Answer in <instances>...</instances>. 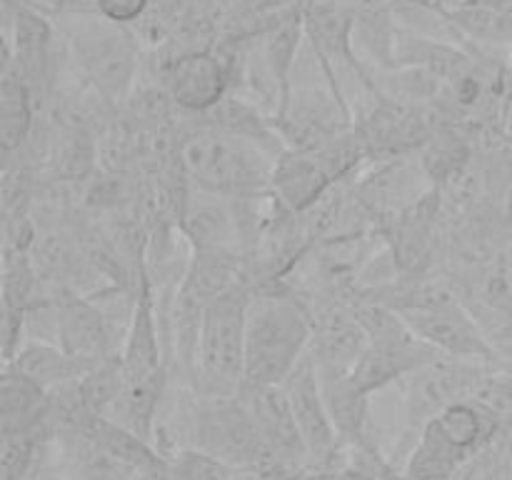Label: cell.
Masks as SVG:
<instances>
[{
  "label": "cell",
  "instance_id": "obj_8",
  "mask_svg": "<svg viewBox=\"0 0 512 480\" xmlns=\"http://www.w3.org/2000/svg\"><path fill=\"white\" fill-rule=\"evenodd\" d=\"M238 400L275 458L283 463L288 473L300 478L305 473L303 465H308V453H305L303 435L295 423L283 385L243 383V388L238 390Z\"/></svg>",
  "mask_w": 512,
  "mask_h": 480
},
{
  "label": "cell",
  "instance_id": "obj_18",
  "mask_svg": "<svg viewBox=\"0 0 512 480\" xmlns=\"http://www.w3.org/2000/svg\"><path fill=\"white\" fill-rule=\"evenodd\" d=\"M168 480H238V468L200 448H183L170 460Z\"/></svg>",
  "mask_w": 512,
  "mask_h": 480
},
{
  "label": "cell",
  "instance_id": "obj_6",
  "mask_svg": "<svg viewBox=\"0 0 512 480\" xmlns=\"http://www.w3.org/2000/svg\"><path fill=\"white\" fill-rule=\"evenodd\" d=\"M408 328L423 343L438 350L443 358L463 360V363L490 365L498 363V350L485 335L480 320H475L463 305L450 298H433L428 303L410 305L398 310Z\"/></svg>",
  "mask_w": 512,
  "mask_h": 480
},
{
  "label": "cell",
  "instance_id": "obj_9",
  "mask_svg": "<svg viewBox=\"0 0 512 480\" xmlns=\"http://www.w3.org/2000/svg\"><path fill=\"white\" fill-rule=\"evenodd\" d=\"M168 88L175 103L188 113H210L228 98V65L210 50L185 53L170 70Z\"/></svg>",
  "mask_w": 512,
  "mask_h": 480
},
{
  "label": "cell",
  "instance_id": "obj_3",
  "mask_svg": "<svg viewBox=\"0 0 512 480\" xmlns=\"http://www.w3.org/2000/svg\"><path fill=\"white\" fill-rule=\"evenodd\" d=\"M500 428V415L473 398L440 410L420 428L405 458V480H450L480 453Z\"/></svg>",
  "mask_w": 512,
  "mask_h": 480
},
{
  "label": "cell",
  "instance_id": "obj_23",
  "mask_svg": "<svg viewBox=\"0 0 512 480\" xmlns=\"http://www.w3.org/2000/svg\"><path fill=\"white\" fill-rule=\"evenodd\" d=\"M238 480H288V478H278V475L258 473V470H238Z\"/></svg>",
  "mask_w": 512,
  "mask_h": 480
},
{
  "label": "cell",
  "instance_id": "obj_22",
  "mask_svg": "<svg viewBox=\"0 0 512 480\" xmlns=\"http://www.w3.org/2000/svg\"><path fill=\"white\" fill-rule=\"evenodd\" d=\"M458 3L473 5V8H493V10L512 8V0H458Z\"/></svg>",
  "mask_w": 512,
  "mask_h": 480
},
{
  "label": "cell",
  "instance_id": "obj_13",
  "mask_svg": "<svg viewBox=\"0 0 512 480\" xmlns=\"http://www.w3.org/2000/svg\"><path fill=\"white\" fill-rule=\"evenodd\" d=\"M50 418V393L5 365L0 380V433H33L43 430Z\"/></svg>",
  "mask_w": 512,
  "mask_h": 480
},
{
  "label": "cell",
  "instance_id": "obj_19",
  "mask_svg": "<svg viewBox=\"0 0 512 480\" xmlns=\"http://www.w3.org/2000/svg\"><path fill=\"white\" fill-rule=\"evenodd\" d=\"M353 460H345L343 465L333 463L325 468H308L298 480H378L383 478V460L378 455L360 453L353 450Z\"/></svg>",
  "mask_w": 512,
  "mask_h": 480
},
{
  "label": "cell",
  "instance_id": "obj_15",
  "mask_svg": "<svg viewBox=\"0 0 512 480\" xmlns=\"http://www.w3.org/2000/svg\"><path fill=\"white\" fill-rule=\"evenodd\" d=\"M33 130V88L5 50L3 83H0V145L5 153L23 148Z\"/></svg>",
  "mask_w": 512,
  "mask_h": 480
},
{
  "label": "cell",
  "instance_id": "obj_21",
  "mask_svg": "<svg viewBox=\"0 0 512 480\" xmlns=\"http://www.w3.org/2000/svg\"><path fill=\"white\" fill-rule=\"evenodd\" d=\"M95 13L105 20H113L118 25H128L138 20L148 10L150 0H93Z\"/></svg>",
  "mask_w": 512,
  "mask_h": 480
},
{
  "label": "cell",
  "instance_id": "obj_24",
  "mask_svg": "<svg viewBox=\"0 0 512 480\" xmlns=\"http://www.w3.org/2000/svg\"><path fill=\"white\" fill-rule=\"evenodd\" d=\"M510 73H512V43H510Z\"/></svg>",
  "mask_w": 512,
  "mask_h": 480
},
{
  "label": "cell",
  "instance_id": "obj_25",
  "mask_svg": "<svg viewBox=\"0 0 512 480\" xmlns=\"http://www.w3.org/2000/svg\"><path fill=\"white\" fill-rule=\"evenodd\" d=\"M508 260H510V268H512V250H510V255H508Z\"/></svg>",
  "mask_w": 512,
  "mask_h": 480
},
{
  "label": "cell",
  "instance_id": "obj_16",
  "mask_svg": "<svg viewBox=\"0 0 512 480\" xmlns=\"http://www.w3.org/2000/svg\"><path fill=\"white\" fill-rule=\"evenodd\" d=\"M310 348H313L318 363L335 365V368H353L368 348V333L360 325L358 313H340L325 320L320 330H315Z\"/></svg>",
  "mask_w": 512,
  "mask_h": 480
},
{
  "label": "cell",
  "instance_id": "obj_17",
  "mask_svg": "<svg viewBox=\"0 0 512 480\" xmlns=\"http://www.w3.org/2000/svg\"><path fill=\"white\" fill-rule=\"evenodd\" d=\"M445 15L468 38L483 40V43H512V8L493 10L458 3Z\"/></svg>",
  "mask_w": 512,
  "mask_h": 480
},
{
  "label": "cell",
  "instance_id": "obj_7",
  "mask_svg": "<svg viewBox=\"0 0 512 480\" xmlns=\"http://www.w3.org/2000/svg\"><path fill=\"white\" fill-rule=\"evenodd\" d=\"M280 385L288 395L295 423H298L300 435H303L308 468H325V465L338 463L343 440H340L338 430H335L333 420L328 415V408H325L323 388H320V368L313 348L298 360V365L290 370V375Z\"/></svg>",
  "mask_w": 512,
  "mask_h": 480
},
{
  "label": "cell",
  "instance_id": "obj_4",
  "mask_svg": "<svg viewBox=\"0 0 512 480\" xmlns=\"http://www.w3.org/2000/svg\"><path fill=\"white\" fill-rule=\"evenodd\" d=\"M250 295L240 285L208 303L193 353L195 388L205 398L238 395L245 383V325Z\"/></svg>",
  "mask_w": 512,
  "mask_h": 480
},
{
  "label": "cell",
  "instance_id": "obj_5",
  "mask_svg": "<svg viewBox=\"0 0 512 480\" xmlns=\"http://www.w3.org/2000/svg\"><path fill=\"white\" fill-rule=\"evenodd\" d=\"M70 45L98 95L115 103L128 93L138 70V48L125 25L105 20L103 15L80 18L70 30Z\"/></svg>",
  "mask_w": 512,
  "mask_h": 480
},
{
  "label": "cell",
  "instance_id": "obj_2",
  "mask_svg": "<svg viewBox=\"0 0 512 480\" xmlns=\"http://www.w3.org/2000/svg\"><path fill=\"white\" fill-rule=\"evenodd\" d=\"M278 155L253 140L210 128L188 138L183 165L195 188L228 200H255L273 185Z\"/></svg>",
  "mask_w": 512,
  "mask_h": 480
},
{
  "label": "cell",
  "instance_id": "obj_1",
  "mask_svg": "<svg viewBox=\"0 0 512 480\" xmlns=\"http://www.w3.org/2000/svg\"><path fill=\"white\" fill-rule=\"evenodd\" d=\"M315 325L288 295H255L245 325V383L280 385L310 350Z\"/></svg>",
  "mask_w": 512,
  "mask_h": 480
},
{
  "label": "cell",
  "instance_id": "obj_11",
  "mask_svg": "<svg viewBox=\"0 0 512 480\" xmlns=\"http://www.w3.org/2000/svg\"><path fill=\"white\" fill-rule=\"evenodd\" d=\"M235 200L220 198L198 190V198L185 208L183 235L188 238L193 253L228 255L243 240L240 215L233 208Z\"/></svg>",
  "mask_w": 512,
  "mask_h": 480
},
{
  "label": "cell",
  "instance_id": "obj_10",
  "mask_svg": "<svg viewBox=\"0 0 512 480\" xmlns=\"http://www.w3.org/2000/svg\"><path fill=\"white\" fill-rule=\"evenodd\" d=\"M318 368L325 408H328L330 420H333L343 445L375 455L368 445L370 395L363 393L360 385L355 383L353 368H335V365L323 363H318Z\"/></svg>",
  "mask_w": 512,
  "mask_h": 480
},
{
  "label": "cell",
  "instance_id": "obj_20",
  "mask_svg": "<svg viewBox=\"0 0 512 480\" xmlns=\"http://www.w3.org/2000/svg\"><path fill=\"white\" fill-rule=\"evenodd\" d=\"M465 160V148L458 138H438L425 148L423 170L430 178H450V173L460 170Z\"/></svg>",
  "mask_w": 512,
  "mask_h": 480
},
{
  "label": "cell",
  "instance_id": "obj_12",
  "mask_svg": "<svg viewBox=\"0 0 512 480\" xmlns=\"http://www.w3.org/2000/svg\"><path fill=\"white\" fill-rule=\"evenodd\" d=\"M5 365L15 368L18 373H23L25 378H30L33 383H38L40 388L53 393V390L65 388V385H73L78 380H83L95 365L90 360L75 358V355L65 353L63 348L53 343H43V340H25L18 348V353L8 360Z\"/></svg>",
  "mask_w": 512,
  "mask_h": 480
},
{
  "label": "cell",
  "instance_id": "obj_14",
  "mask_svg": "<svg viewBox=\"0 0 512 480\" xmlns=\"http://www.w3.org/2000/svg\"><path fill=\"white\" fill-rule=\"evenodd\" d=\"M28 80V85L40 90L48 80L50 68V25L33 8H18L13 23V40L5 48Z\"/></svg>",
  "mask_w": 512,
  "mask_h": 480
}]
</instances>
